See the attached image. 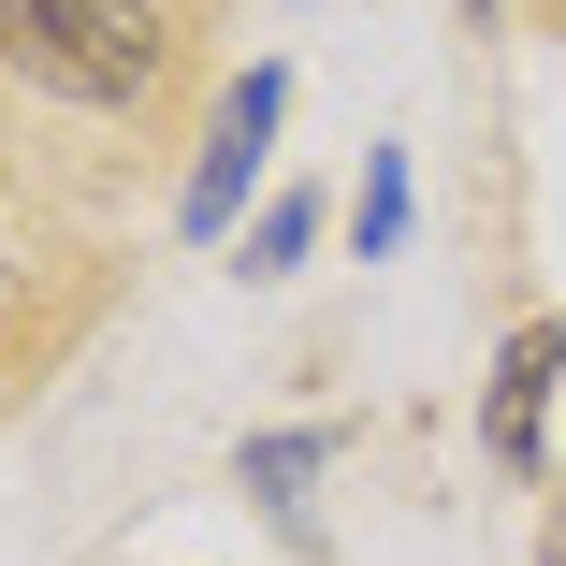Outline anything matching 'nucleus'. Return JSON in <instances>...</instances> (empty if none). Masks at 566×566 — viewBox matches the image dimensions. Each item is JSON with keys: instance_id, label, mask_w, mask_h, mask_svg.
<instances>
[{"instance_id": "nucleus-1", "label": "nucleus", "mask_w": 566, "mask_h": 566, "mask_svg": "<svg viewBox=\"0 0 566 566\" xmlns=\"http://www.w3.org/2000/svg\"><path fill=\"white\" fill-rule=\"evenodd\" d=\"M0 59L59 102H146L160 87V15L146 0H0Z\"/></svg>"}, {"instance_id": "nucleus-2", "label": "nucleus", "mask_w": 566, "mask_h": 566, "mask_svg": "<svg viewBox=\"0 0 566 566\" xmlns=\"http://www.w3.org/2000/svg\"><path fill=\"white\" fill-rule=\"evenodd\" d=\"M276 117H291V73H276V59H248V73H233V102H218V132H203L189 233H233V203H248V175H262V146H276Z\"/></svg>"}, {"instance_id": "nucleus-3", "label": "nucleus", "mask_w": 566, "mask_h": 566, "mask_svg": "<svg viewBox=\"0 0 566 566\" xmlns=\"http://www.w3.org/2000/svg\"><path fill=\"white\" fill-rule=\"evenodd\" d=\"M552 378H566V319H523L509 349H494V465H509V480H537V407H552Z\"/></svg>"}, {"instance_id": "nucleus-4", "label": "nucleus", "mask_w": 566, "mask_h": 566, "mask_svg": "<svg viewBox=\"0 0 566 566\" xmlns=\"http://www.w3.org/2000/svg\"><path fill=\"white\" fill-rule=\"evenodd\" d=\"M305 248H319V203L291 189V203H262V233H248V276H291Z\"/></svg>"}, {"instance_id": "nucleus-5", "label": "nucleus", "mask_w": 566, "mask_h": 566, "mask_svg": "<svg viewBox=\"0 0 566 566\" xmlns=\"http://www.w3.org/2000/svg\"><path fill=\"white\" fill-rule=\"evenodd\" d=\"M319 450H334V436H262V450H248V494H276V509H291V480L319 465Z\"/></svg>"}, {"instance_id": "nucleus-6", "label": "nucleus", "mask_w": 566, "mask_h": 566, "mask_svg": "<svg viewBox=\"0 0 566 566\" xmlns=\"http://www.w3.org/2000/svg\"><path fill=\"white\" fill-rule=\"evenodd\" d=\"M392 233H407V160L364 175V248H392Z\"/></svg>"}, {"instance_id": "nucleus-7", "label": "nucleus", "mask_w": 566, "mask_h": 566, "mask_svg": "<svg viewBox=\"0 0 566 566\" xmlns=\"http://www.w3.org/2000/svg\"><path fill=\"white\" fill-rule=\"evenodd\" d=\"M465 15H480V30H494V0H465Z\"/></svg>"}]
</instances>
